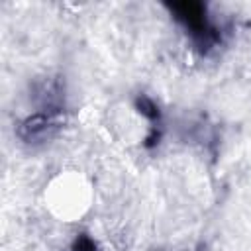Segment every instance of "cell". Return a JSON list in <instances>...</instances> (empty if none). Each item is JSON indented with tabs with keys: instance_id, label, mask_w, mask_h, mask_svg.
Returning a JSON list of instances; mask_svg holds the SVG:
<instances>
[{
	"instance_id": "cell-3",
	"label": "cell",
	"mask_w": 251,
	"mask_h": 251,
	"mask_svg": "<svg viewBox=\"0 0 251 251\" xmlns=\"http://www.w3.org/2000/svg\"><path fill=\"white\" fill-rule=\"evenodd\" d=\"M135 108H137V112H139L143 118H147L151 124H159V120H161L159 106H157L149 96L139 94V96L135 98Z\"/></svg>"
},
{
	"instance_id": "cell-4",
	"label": "cell",
	"mask_w": 251,
	"mask_h": 251,
	"mask_svg": "<svg viewBox=\"0 0 251 251\" xmlns=\"http://www.w3.org/2000/svg\"><path fill=\"white\" fill-rule=\"evenodd\" d=\"M73 251H98V247H96V243H94V239L90 235L80 233L73 241Z\"/></svg>"
},
{
	"instance_id": "cell-1",
	"label": "cell",
	"mask_w": 251,
	"mask_h": 251,
	"mask_svg": "<svg viewBox=\"0 0 251 251\" xmlns=\"http://www.w3.org/2000/svg\"><path fill=\"white\" fill-rule=\"evenodd\" d=\"M167 8L175 14V18L188 29L192 41L196 43L198 49L208 51L214 45L220 43V33L218 29L210 24L206 16V6L196 0H182V2H173L167 4Z\"/></svg>"
},
{
	"instance_id": "cell-2",
	"label": "cell",
	"mask_w": 251,
	"mask_h": 251,
	"mask_svg": "<svg viewBox=\"0 0 251 251\" xmlns=\"http://www.w3.org/2000/svg\"><path fill=\"white\" fill-rule=\"evenodd\" d=\"M61 127L59 112L53 110H41L31 116H27L20 126H18V135L25 143H43L51 139Z\"/></svg>"
}]
</instances>
